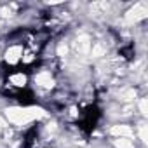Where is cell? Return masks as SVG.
<instances>
[{"instance_id":"6da1fadb","label":"cell","mask_w":148,"mask_h":148,"mask_svg":"<svg viewBox=\"0 0 148 148\" xmlns=\"http://www.w3.org/2000/svg\"><path fill=\"white\" fill-rule=\"evenodd\" d=\"M23 51H25L23 44H19V42H7V47L4 49V54H2L4 64L9 70H18L19 64H21Z\"/></svg>"}]
</instances>
